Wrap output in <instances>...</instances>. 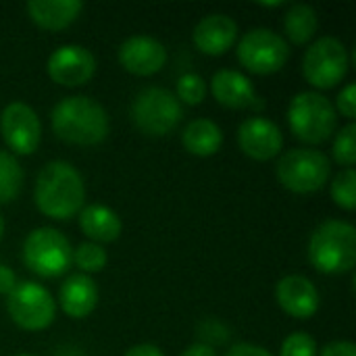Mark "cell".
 <instances>
[{
	"mask_svg": "<svg viewBox=\"0 0 356 356\" xmlns=\"http://www.w3.org/2000/svg\"><path fill=\"white\" fill-rule=\"evenodd\" d=\"M321 356H356V346L348 340H338L327 344Z\"/></svg>",
	"mask_w": 356,
	"mask_h": 356,
	"instance_id": "1f68e13d",
	"label": "cell"
},
{
	"mask_svg": "<svg viewBox=\"0 0 356 356\" xmlns=\"http://www.w3.org/2000/svg\"><path fill=\"white\" fill-rule=\"evenodd\" d=\"M336 113L340 111V115L342 117H346L350 123L355 121L356 117V83H348L342 92H340V96H338V102H336Z\"/></svg>",
	"mask_w": 356,
	"mask_h": 356,
	"instance_id": "f546056e",
	"label": "cell"
},
{
	"mask_svg": "<svg viewBox=\"0 0 356 356\" xmlns=\"http://www.w3.org/2000/svg\"><path fill=\"white\" fill-rule=\"evenodd\" d=\"M2 234H4V217L0 213V238H2Z\"/></svg>",
	"mask_w": 356,
	"mask_h": 356,
	"instance_id": "8d00e7d4",
	"label": "cell"
},
{
	"mask_svg": "<svg viewBox=\"0 0 356 356\" xmlns=\"http://www.w3.org/2000/svg\"><path fill=\"white\" fill-rule=\"evenodd\" d=\"M119 63L125 71L148 77L167 63V48L152 35H131L119 46Z\"/></svg>",
	"mask_w": 356,
	"mask_h": 356,
	"instance_id": "5bb4252c",
	"label": "cell"
},
{
	"mask_svg": "<svg viewBox=\"0 0 356 356\" xmlns=\"http://www.w3.org/2000/svg\"><path fill=\"white\" fill-rule=\"evenodd\" d=\"M184 117L181 102L165 88H144L131 104V121L146 136L163 138L171 134Z\"/></svg>",
	"mask_w": 356,
	"mask_h": 356,
	"instance_id": "8992f818",
	"label": "cell"
},
{
	"mask_svg": "<svg viewBox=\"0 0 356 356\" xmlns=\"http://www.w3.org/2000/svg\"><path fill=\"white\" fill-rule=\"evenodd\" d=\"M311 265L327 275H342L356 265V229L348 221H323L309 240Z\"/></svg>",
	"mask_w": 356,
	"mask_h": 356,
	"instance_id": "3957f363",
	"label": "cell"
},
{
	"mask_svg": "<svg viewBox=\"0 0 356 356\" xmlns=\"http://www.w3.org/2000/svg\"><path fill=\"white\" fill-rule=\"evenodd\" d=\"M79 227L94 244H108L121 236L123 223L119 215L104 204H90L79 211Z\"/></svg>",
	"mask_w": 356,
	"mask_h": 356,
	"instance_id": "ffe728a7",
	"label": "cell"
},
{
	"mask_svg": "<svg viewBox=\"0 0 356 356\" xmlns=\"http://www.w3.org/2000/svg\"><path fill=\"white\" fill-rule=\"evenodd\" d=\"M225 356H273L267 348L250 344V342H240L236 346H232Z\"/></svg>",
	"mask_w": 356,
	"mask_h": 356,
	"instance_id": "4dcf8cb0",
	"label": "cell"
},
{
	"mask_svg": "<svg viewBox=\"0 0 356 356\" xmlns=\"http://www.w3.org/2000/svg\"><path fill=\"white\" fill-rule=\"evenodd\" d=\"M275 298L282 311L294 319H311L317 315L321 296L315 284L305 275H286L275 286Z\"/></svg>",
	"mask_w": 356,
	"mask_h": 356,
	"instance_id": "9a60e30c",
	"label": "cell"
},
{
	"mask_svg": "<svg viewBox=\"0 0 356 356\" xmlns=\"http://www.w3.org/2000/svg\"><path fill=\"white\" fill-rule=\"evenodd\" d=\"M179 356H217V353L211 346H207V344H192Z\"/></svg>",
	"mask_w": 356,
	"mask_h": 356,
	"instance_id": "e575fe53",
	"label": "cell"
},
{
	"mask_svg": "<svg viewBox=\"0 0 356 356\" xmlns=\"http://www.w3.org/2000/svg\"><path fill=\"white\" fill-rule=\"evenodd\" d=\"M211 92L215 100L221 106L227 108H250V111H263L265 102L257 94L252 81L234 69H221L211 79Z\"/></svg>",
	"mask_w": 356,
	"mask_h": 356,
	"instance_id": "2e32d148",
	"label": "cell"
},
{
	"mask_svg": "<svg viewBox=\"0 0 356 356\" xmlns=\"http://www.w3.org/2000/svg\"><path fill=\"white\" fill-rule=\"evenodd\" d=\"M207 96V81L198 73H184L177 79V100L196 106L204 100Z\"/></svg>",
	"mask_w": 356,
	"mask_h": 356,
	"instance_id": "4316f807",
	"label": "cell"
},
{
	"mask_svg": "<svg viewBox=\"0 0 356 356\" xmlns=\"http://www.w3.org/2000/svg\"><path fill=\"white\" fill-rule=\"evenodd\" d=\"M236 54L242 67H246L250 73L271 75L286 67L290 58V46L280 33L267 27H257L240 38Z\"/></svg>",
	"mask_w": 356,
	"mask_h": 356,
	"instance_id": "9c48e42d",
	"label": "cell"
},
{
	"mask_svg": "<svg viewBox=\"0 0 356 356\" xmlns=\"http://www.w3.org/2000/svg\"><path fill=\"white\" fill-rule=\"evenodd\" d=\"M288 125L300 142L317 146L330 140L336 131L338 113L323 94L300 92L288 106Z\"/></svg>",
	"mask_w": 356,
	"mask_h": 356,
	"instance_id": "277c9868",
	"label": "cell"
},
{
	"mask_svg": "<svg viewBox=\"0 0 356 356\" xmlns=\"http://www.w3.org/2000/svg\"><path fill=\"white\" fill-rule=\"evenodd\" d=\"M6 311L17 327L25 332H42L52 325L56 305L52 294L44 286L35 282H23L17 284L15 290L8 294Z\"/></svg>",
	"mask_w": 356,
	"mask_h": 356,
	"instance_id": "30bf717a",
	"label": "cell"
},
{
	"mask_svg": "<svg viewBox=\"0 0 356 356\" xmlns=\"http://www.w3.org/2000/svg\"><path fill=\"white\" fill-rule=\"evenodd\" d=\"M83 10V2L79 0H31L27 2L29 19L48 31H58L69 27L79 13Z\"/></svg>",
	"mask_w": 356,
	"mask_h": 356,
	"instance_id": "d6986e66",
	"label": "cell"
},
{
	"mask_svg": "<svg viewBox=\"0 0 356 356\" xmlns=\"http://www.w3.org/2000/svg\"><path fill=\"white\" fill-rule=\"evenodd\" d=\"M0 134L13 152L33 154L42 142V123L29 104L10 102L0 115Z\"/></svg>",
	"mask_w": 356,
	"mask_h": 356,
	"instance_id": "8fae6325",
	"label": "cell"
},
{
	"mask_svg": "<svg viewBox=\"0 0 356 356\" xmlns=\"http://www.w3.org/2000/svg\"><path fill=\"white\" fill-rule=\"evenodd\" d=\"M332 198L344 211L356 209V173L355 169L340 171L332 181Z\"/></svg>",
	"mask_w": 356,
	"mask_h": 356,
	"instance_id": "d4e9b609",
	"label": "cell"
},
{
	"mask_svg": "<svg viewBox=\"0 0 356 356\" xmlns=\"http://www.w3.org/2000/svg\"><path fill=\"white\" fill-rule=\"evenodd\" d=\"M23 261L40 277H58L73 263L69 240L54 227H38L23 242Z\"/></svg>",
	"mask_w": 356,
	"mask_h": 356,
	"instance_id": "52a82bcc",
	"label": "cell"
},
{
	"mask_svg": "<svg viewBox=\"0 0 356 356\" xmlns=\"http://www.w3.org/2000/svg\"><path fill=\"white\" fill-rule=\"evenodd\" d=\"M192 38L200 52L209 56H221L236 44L238 23L229 15L213 13L196 23Z\"/></svg>",
	"mask_w": 356,
	"mask_h": 356,
	"instance_id": "e0dca14e",
	"label": "cell"
},
{
	"mask_svg": "<svg viewBox=\"0 0 356 356\" xmlns=\"http://www.w3.org/2000/svg\"><path fill=\"white\" fill-rule=\"evenodd\" d=\"M58 305L71 319H86L98 305V288L90 275L77 273L65 280L58 290Z\"/></svg>",
	"mask_w": 356,
	"mask_h": 356,
	"instance_id": "ac0fdd59",
	"label": "cell"
},
{
	"mask_svg": "<svg viewBox=\"0 0 356 356\" xmlns=\"http://www.w3.org/2000/svg\"><path fill=\"white\" fill-rule=\"evenodd\" d=\"M54 356H83L77 348H65V353H58V355Z\"/></svg>",
	"mask_w": 356,
	"mask_h": 356,
	"instance_id": "d590c367",
	"label": "cell"
},
{
	"mask_svg": "<svg viewBox=\"0 0 356 356\" xmlns=\"http://www.w3.org/2000/svg\"><path fill=\"white\" fill-rule=\"evenodd\" d=\"M319 29V15L311 4H292L284 15V31L288 40L302 46L313 40Z\"/></svg>",
	"mask_w": 356,
	"mask_h": 356,
	"instance_id": "7402d4cb",
	"label": "cell"
},
{
	"mask_svg": "<svg viewBox=\"0 0 356 356\" xmlns=\"http://www.w3.org/2000/svg\"><path fill=\"white\" fill-rule=\"evenodd\" d=\"M33 200L42 215L67 221L83 209L86 186L81 173L67 161H50L35 177Z\"/></svg>",
	"mask_w": 356,
	"mask_h": 356,
	"instance_id": "6da1fadb",
	"label": "cell"
},
{
	"mask_svg": "<svg viewBox=\"0 0 356 356\" xmlns=\"http://www.w3.org/2000/svg\"><path fill=\"white\" fill-rule=\"evenodd\" d=\"M46 69L54 83L65 88H79L94 77L96 58L88 48L79 44H65L48 56Z\"/></svg>",
	"mask_w": 356,
	"mask_h": 356,
	"instance_id": "7c38bea8",
	"label": "cell"
},
{
	"mask_svg": "<svg viewBox=\"0 0 356 356\" xmlns=\"http://www.w3.org/2000/svg\"><path fill=\"white\" fill-rule=\"evenodd\" d=\"M56 138L75 146H96L108 136V115L102 104L88 96H67L50 113Z\"/></svg>",
	"mask_w": 356,
	"mask_h": 356,
	"instance_id": "7a4b0ae2",
	"label": "cell"
},
{
	"mask_svg": "<svg viewBox=\"0 0 356 356\" xmlns=\"http://www.w3.org/2000/svg\"><path fill=\"white\" fill-rule=\"evenodd\" d=\"M181 144L194 156H213L223 146V131L211 119H194L186 125Z\"/></svg>",
	"mask_w": 356,
	"mask_h": 356,
	"instance_id": "44dd1931",
	"label": "cell"
},
{
	"mask_svg": "<svg viewBox=\"0 0 356 356\" xmlns=\"http://www.w3.org/2000/svg\"><path fill=\"white\" fill-rule=\"evenodd\" d=\"M348 50L334 35H323L309 46L302 58V75L317 90L336 88L348 73Z\"/></svg>",
	"mask_w": 356,
	"mask_h": 356,
	"instance_id": "ba28073f",
	"label": "cell"
},
{
	"mask_svg": "<svg viewBox=\"0 0 356 356\" xmlns=\"http://www.w3.org/2000/svg\"><path fill=\"white\" fill-rule=\"evenodd\" d=\"M23 177L19 161L10 152L0 150V204H8L19 196Z\"/></svg>",
	"mask_w": 356,
	"mask_h": 356,
	"instance_id": "603a6c76",
	"label": "cell"
},
{
	"mask_svg": "<svg viewBox=\"0 0 356 356\" xmlns=\"http://www.w3.org/2000/svg\"><path fill=\"white\" fill-rule=\"evenodd\" d=\"M73 263L86 273H98V271H102L106 267L108 254L100 244L83 242L73 250Z\"/></svg>",
	"mask_w": 356,
	"mask_h": 356,
	"instance_id": "cb8c5ba5",
	"label": "cell"
},
{
	"mask_svg": "<svg viewBox=\"0 0 356 356\" xmlns=\"http://www.w3.org/2000/svg\"><path fill=\"white\" fill-rule=\"evenodd\" d=\"M123 356H165L163 350L154 344H138V346H131Z\"/></svg>",
	"mask_w": 356,
	"mask_h": 356,
	"instance_id": "836d02e7",
	"label": "cell"
},
{
	"mask_svg": "<svg viewBox=\"0 0 356 356\" xmlns=\"http://www.w3.org/2000/svg\"><path fill=\"white\" fill-rule=\"evenodd\" d=\"M198 336L204 340V342H200V344H207V346L213 348V344H223V342H227L232 334H229V330H227L221 321H217V319H207V321H202V325L198 327Z\"/></svg>",
	"mask_w": 356,
	"mask_h": 356,
	"instance_id": "f1b7e54d",
	"label": "cell"
},
{
	"mask_svg": "<svg viewBox=\"0 0 356 356\" xmlns=\"http://www.w3.org/2000/svg\"><path fill=\"white\" fill-rule=\"evenodd\" d=\"M15 356H35V355H15Z\"/></svg>",
	"mask_w": 356,
	"mask_h": 356,
	"instance_id": "74e56055",
	"label": "cell"
},
{
	"mask_svg": "<svg viewBox=\"0 0 356 356\" xmlns=\"http://www.w3.org/2000/svg\"><path fill=\"white\" fill-rule=\"evenodd\" d=\"M280 356H317V342L307 332L290 334L282 344Z\"/></svg>",
	"mask_w": 356,
	"mask_h": 356,
	"instance_id": "83f0119b",
	"label": "cell"
},
{
	"mask_svg": "<svg viewBox=\"0 0 356 356\" xmlns=\"http://www.w3.org/2000/svg\"><path fill=\"white\" fill-rule=\"evenodd\" d=\"M238 146L246 156L265 163L282 152L284 134L273 121L265 117H250L238 127Z\"/></svg>",
	"mask_w": 356,
	"mask_h": 356,
	"instance_id": "4fadbf2b",
	"label": "cell"
},
{
	"mask_svg": "<svg viewBox=\"0 0 356 356\" xmlns=\"http://www.w3.org/2000/svg\"><path fill=\"white\" fill-rule=\"evenodd\" d=\"M277 179L280 184L294 194H315L319 192L330 175V159L315 148H292L277 161Z\"/></svg>",
	"mask_w": 356,
	"mask_h": 356,
	"instance_id": "5b68a950",
	"label": "cell"
},
{
	"mask_svg": "<svg viewBox=\"0 0 356 356\" xmlns=\"http://www.w3.org/2000/svg\"><path fill=\"white\" fill-rule=\"evenodd\" d=\"M17 286V275L10 267L0 265V294H10Z\"/></svg>",
	"mask_w": 356,
	"mask_h": 356,
	"instance_id": "d6a6232c",
	"label": "cell"
},
{
	"mask_svg": "<svg viewBox=\"0 0 356 356\" xmlns=\"http://www.w3.org/2000/svg\"><path fill=\"white\" fill-rule=\"evenodd\" d=\"M334 161L340 163L346 169H353V165L356 163V125L348 123L346 127H342L336 134L334 140V148H332Z\"/></svg>",
	"mask_w": 356,
	"mask_h": 356,
	"instance_id": "484cf974",
	"label": "cell"
}]
</instances>
